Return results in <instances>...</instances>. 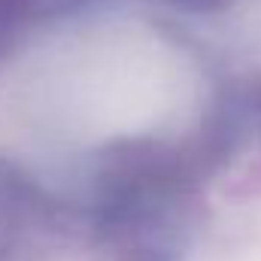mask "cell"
<instances>
[{"label": "cell", "instance_id": "cell-1", "mask_svg": "<svg viewBox=\"0 0 261 261\" xmlns=\"http://www.w3.org/2000/svg\"><path fill=\"white\" fill-rule=\"evenodd\" d=\"M24 0H0V15H12Z\"/></svg>", "mask_w": 261, "mask_h": 261}]
</instances>
